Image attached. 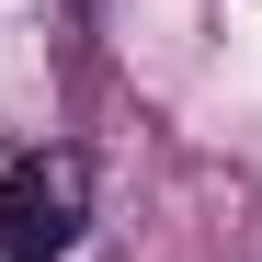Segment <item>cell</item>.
Segmentation results:
<instances>
[{
    "instance_id": "1",
    "label": "cell",
    "mask_w": 262,
    "mask_h": 262,
    "mask_svg": "<svg viewBox=\"0 0 262 262\" xmlns=\"http://www.w3.org/2000/svg\"><path fill=\"white\" fill-rule=\"evenodd\" d=\"M80 239H92V160L69 137L12 148L0 160V262H69Z\"/></svg>"
}]
</instances>
